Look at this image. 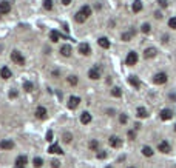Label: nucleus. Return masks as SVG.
<instances>
[{"instance_id":"nucleus-4","label":"nucleus","mask_w":176,"mask_h":168,"mask_svg":"<svg viewBox=\"0 0 176 168\" xmlns=\"http://www.w3.org/2000/svg\"><path fill=\"white\" fill-rule=\"evenodd\" d=\"M108 144H110V147H113V148H119V147H122V139L119 136H111L108 139Z\"/></svg>"},{"instance_id":"nucleus-2","label":"nucleus","mask_w":176,"mask_h":168,"mask_svg":"<svg viewBox=\"0 0 176 168\" xmlns=\"http://www.w3.org/2000/svg\"><path fill=\"white\" fill-rule=\"evenodd\" d=\"M167 80H168V77L165 73H158L153 76V83H156V85H164Z\"/></svg>"},{"instance_id":"nucleus-16","label":"nucleus","mask_w":176,"mask_h":168,"mask_svg":"<svg viewBox=\"0 0 176 168\" xmlns=\"http://www.w3.org/2000/svg\"><path fill=\"white\" fill-rule=\"evenodd\" d=\"M134 34H136V31H134V29H130V31H127V32H124V34L120 36V39H122L124 42H130L131 39H133Z\"/></svg>"},{"instance_id":"nucleus-39","label":"nucleus","mask_w":176,"mask_h":168,"mask_svg":"<svg viewBox=\"0 0 176 168\" xmlns=\"http://www.w3.org/2000/svg\"><path fill=\"white\" fill-rule=\"evenodd\" d=\"M59 167H60V162L59 160H56V159L51 160V168H59Z\"/></svg>"},{"instance_id":"nucleus-18","label":"nucleus","mask_w":176,"mask_h":168,"mask_svg":"<svg viewBox=\"0 0 176 168\" xmlns=\"http://www.w3.org/2000/svg\"><path fill=\"white\" fill-rule=\"evenodd\" d=\"M80 122L84 123V125H88V123L91 122V114H90V113H88V111L82 113V114H80Z\"/></svg>"},{"instance_id":"nucleus-8","label":"nucleus","mask_w":176,"mask_h":168,"mask_svg":"<svg viewBox=\"0 0 176 168\" xmlns=\"http://www.w3.org/2000/svg\"><path fill=\"white\" fill-rule=\"evenodd\" d=\"M158 150L161 151V153H170V150H172V147H170V144L167 142V140H162V142H159V145H158Z\"/></svg>"},{"instance_id":"nucleus-42","label":"nucleus","mask_w":176,"mask_h":168,"mask_svg":"<svg viewBox=\"0 0 176 168\" xmlns=\"http://www.w3.org/2000/svg\"><path fill=\"white\" fill-rule=\"evenodd\" d=\"M46 140H48V142H51V140H53V131H51V130L46 133Z\"/></svg>"},{"instance_id":"nucleus-30","label":"nucleus","mask_w":176,"mask_h":168,"mask_svg":"<svg viewBox=\"0 0 176 168\" xmlns=\"http://www.w3.org/2000/svg\"><path fill=\"white\" fill-rule=\"evenodd\" d=\"M43 8L46 11H51L53 9V0H43Z\"/></svg>"},{"instance_id":"nucleus-5","label":"nucleus","mask_w":176,"mask_h":168,"mask_svg":"<svg viewBox=\"0 0 176 168\" xmlns=\"http://www.w3.org/2000/svg\"><path fill=\"white\" fill-rule=\"evenodd\" d=\"M79 104H80V97H77V96H71L68 99V108L70 110H76V108L79 106Z\"/></svg>"},{"instance_id":"nucleus-15","label":"nucleus","mask_w":176,"mask_h":168,"mask_svg":"<svg viewBox=\"0 0 176 168\" xmlns=\"http://www.w3.org/2000/svg\"><path fill=\"white\" fill-rule=\"evenodd\" d=\"M172 117H173V111H172V110L165 108V110L161 111V119H162V120H170Z\"/></svg>"},{"instance_id":"nucleus-14","label":"nucleus","mask_w":176,"mask_h":168,"mask_svg":"<svg viewBox=\"0 0 176 168\" xmlns=\"http://www.w3.org/2000/svg\"><path fill=\"white\" fill-rule=\"evenodd\" d=\"M0 148H2V150H13L14 148V142H13V140H9V139L2 140V142H0Z\"/></svg>"},{"instance_id":"nucleus-38","label":"nucleus","mask_w":176,"mask_h":168,"mask_svg":"<svg viewBox=\"0 0 176 168\" xmlns=\"http://www.w3.org/2000/svg\"><path fill=\"white\" fill-rule=\"evenodd\" d=\"M158 3H159V6H161V8H167V6H168V2H167V0H158Z\"/></svg>"},{"instance_id":"nucleus-34","label":"nucleus","mask_w":176,"mask_h":168,"mask_svg":"<svg viewBox=\"0 0 176 168\" xmlns=\"http://www.w3.org/2000/svg\"><path fill=\"white\" fill-rule=\"evenodd\" d=\"M23 90L28 91V93H30V91H32V83L28 82V80H26V82H23Z\"/></svg>"},{"instance_id":"nucleus-31","label":"nucleus","mask_w":176,"mask_h":168,"mask_svg":"<svg viewBox=\"0 0 176 168\" xmlns=\"http://www.w3.org/2000/svg\"><path fill=\"white\" fill-rule=\"evenodd\" d=\"M111 96H113V97H120V96H122V91H120V88L114 86V88L111 90Z\"/></svg>"},{"instance_id":"nucleus-46","label":"nucleus","mask_w":176,"mask_h":168,"mask_svg":"<svg viewBox=\"0 0 176 168\" xmlns=\"http://www.w3.org/2000/svg\"><path fill=\"white\" fill-rule=\"evenodd\" d=\"M162 42H168V36H164L162 37Z\"/></svg>"},{"instance_id":"nucleus-47","label":"nucleus","mask_w":176,"mask_h":168,"mask_svg":"<svg viewBox=\"0 0 176 168\" xmlns=\"http://www.w3.org/2000/svg\"><path fill=\"white\" fill-rule=\"evenodd\" d=\"M14 168H25V167H17V165H15V167H14Z\"/></svg>"},{"instance_id":"nucleus-26","label":"nucleus","mask_w":176,"mask_h":168,"mask_svg":"<svg viewBox=\"0 0 176 168\" xmlns=\"http://www.w3.org/2000/svg\"><path fill=\"white\" fill-rule=\"evenodd\" d=\"M136 113H137L136 116H137V117H142V119H145V117L148 116V113H147V110H145L144 106H139V108H137V111H136Z\"/></svg>"},{"instance_id":"nucleus-1","label":"nucleus","mask_w":176,"mask_h":168,"mask_svg":"<svg viewBox=\"0 0 176 168\" xmlns=\"http://www.w3.org/2000/svg\"><path fill=\"white\" fill-rule=\"evenodd\" d=\"M11 60H13L15 65H25V57L22 56V52H19V51H13L11 52Z\"/></svg>"},{"instance_id":"nucleus-49","label":"nucleus","mask_w":176,"mask_h":168,"mask_svg":"<svg viewBox=\"0 0 176 168\" xmlns=\"http://www.w3.org/2000/svg\"><path fill=\"white\" fill-rule=\"evenodd\" d=\"M107 168H113V167H107Z\"/></svg>"},{"instance_id":"nucleus-40","label":"nucleus","mask_w":176,"mask_h":168,"mask_svg":"<svg viewBox=\"0 0 176 168\" xmlns=\"http://www.w3.org/2000/svg\"><path fill=\"white\" fill-rule=\"evenodd\" d=\"M105 158H107L105 151H99V153H97V159H105Z\"/></svg>"},{"instance_id":"nucleus-13","label":"nucleus","mask_w":176,"mask_h":168,"mask_svg":"<svg viewBox=\"0 0 176 168\" xmlns=\"http://www.w3.org/2000/svg\"><path fill=\"white\" fill-rule=\"evenodd\" d=\"M71 52H73V48H71L70 45H62L60 46V54H62L63 57H70Z\"/></svg>"},{"instance_id":"nucleus-27","label":"nucleus","mask_w":176,"mask_h":168,"mask_svg":"<svg viewBox=\"0 0 176 168\" xmlns=\"http://www.w3.org/2000/svg\"><path fill=\"white\" fill-rule=\"evenodd\" d=\"M153 153H155L153 148H150V147H142V154H144L145 158H151Z\"/></svg>"},{"instance_id":"nucleus-17","label":"nucleus","mask_w":176,"mask_h":168,"mask_svg":"<svg viewBox=\"0 0 176 168\" xmlns=\"http://www.w3.org/2000/svg\"><path fill=\"white\" fill-rule=\"evenodd\" d=\"M49 40L54 42V43L59 42L60 40V32L57 29H51V31H49Z\"/></svg>"},{"instance_id":"nucleus-25","label":"nucleus","mask_w":176,"mask_h":168,"mask_svg":"<svg viewBox=\"0 0 176 168\" xmlns=\"http://www.w3.org/2000/svg\"><path fill=\"white\" fill-rule=\"evenodd\" d=\"M74 20L77 22V23H84V22L87 20V17H85V15L80 13V11H77V13L74 14Z\"/></svg>"},{"instance_id":"nucleus-33","label":"nucleus","mask_w":176,"mask_h":168,"mask_svg":"<svg viewBox=\"0 0 176 168\" xmlns=\"http://www.w3.org/2000/svg\"><path fill=\"white\" fill-rule=\"evenodd\" d=\"M141 31H142V32H144V34H148V32H150V31H151V26H150V25H148V23H144V25H142V26H141Z\"/></svg>"},{"instance_id":"nucleus-44","label":"nucleus","mask_w":176,"mask_h":168,"mask_svg":"<svg viewBox=\"0 0 176 168\" xmlns=\"http://www.w3.org/2000/svg\"><path fill=\"white\" fill-rule=\"evenodd\" d=\"M62 3L65 5V6H68V5L71 3V0H62Z\"/></svg>"},{"instance_id":"nucleus-28","label":"nucleus","mask_w":176,"mask_h":168,"mask_svg":"<svg viewBox=\"0 0 176 168\" xmlns=\"http://www.w3.org/2000/svg\"><path fill=\"white\" fill-rule=\"evenodd\" d=\"M88 147H90V150H91V151H97V148H99V142H97L96 139H93V140H90Z\"/></svg>"},{"instance_id":"nucleus-6","label":"nucleus","mask_w":176,"mask_h":168,"mask_svg":"<svg viewBox=\"0 0 176 168\" xmlns=\"http://www.w3.org/2000/svg\"><path fill=\"white\" fill-rule=\"evenodd\" d=\"M46 116H48V111H46L45 106H37L36 108V117L37 119L43 120V119H46Z\"/></svg>"},{"instance_id":"nucleus-43","label":"nucleus","mask_w":176,"mask_h":168,"mask_svg":"<svg viewBox=\"0 0 176 168\" xmlns=\"http://www.w3.org/2000/svg\"><path fill=\"white\" fill-rule=\"evenodd\" d=\"M9 97H13V99H14V97H17V91H11V93H9Z\"/></svg>"},{"instance_id":"nucleus-21","label":"nucleus","mask_w":176,"mask_h":168,"mask_svg":"<svg viewBox=\"0 0 176 168\" xmlns=\"http://www.w3.org/2000/svg\"><path fill=\"white\" fill-rule=\"evenodd\" d=\"M97 43H99L101 48H103V50H108L110 48V40L107 39V37H101V39L97 40Z\"/></svg>"},{"instance_id":"nucleus-48","label":"nucleus","mask_w":176,"mask_h":168,"mask_svg":"<svg viewBox=\"0 0 176 168\" xmlns=\"http://www.w3.org/2000/svg\"><path fill=\"white\" fill-rule=\"evenodd\" d=\"M128 168H136V167H128Z\"/></svg>"},{"instance_id":"nucleus-10","label":"nucleus","mask_w":176,"mask_h":168,"mask_svg":"<svg viewBox=\"0 0 176 168\" xmlns=\"http://www.w3.org/2000/svg\"><path fill=\"white\" fill-rule=\"evenodd\" d=\"M11 11V3L6 2V0H3V2H0V14H8Z\"/></svg>"},{"instance_id":"nucleus-41","label":"nucleus","mask_w":176,"mask_h":168,"mask_svg":"<svg viewBox=\"0 0 176 168\" xmlns=\"http://www.w3.org/2000/svg\"><path fill=\"white\" fill-rule=\"evenodd\" d=\"M127 136H128V137H130L131 140H134V137H136V133L133 131V130H130V131L127 133Z\"/></svg>"},{"instance_id":"nucleus-37","label":"nucleus","mask_w":176,"mask_h":168,"mask_svg":"<svg viewBox=\"0 0 176 168\" xmlns=\"http://www.w3.org/2000/svg\"><path fill=\"white\" fill-rule=\"evenodd\" d=\"M119 122H120V123H127V122H128L127 114H120V116H119Z\"/></svg>"},{"instance_id":"nucleus-35","label":"nucleus","mask_w":176,"mask_h":168,"mask_svg":"<svg viewBox=\"0 0 176 168\" xmlns=\"http://www.w3.org/2000/svg\"><path fill=\"white\" fill-rule=\"evenodd\" d=\"M71 139H73V136H71V133H63V142L65 144H70Z\"/></svg>"},{"instance_id":"nucleus-22","label":"nucleus","mask_w":176,"mask_h":168,"mask_svg":"<svg viewBox=\"0 0 176 168\" xmlns=\"http://www.w3.org/2000/svg\"><path fill=\"white\" fill-rule=\"evenodd\" d=\"M128 83L131 86H134V88H139V86H141V82H139V79H137L136 76H130V77H128Z\"/></svg>"},{"instance_id":"nucleus-7","label":"nucleus","mask_w":176,"mask_h":168,"mask_svg":"<svg viewBox=\"0 0 176 168\" xmlns=\"http://www.w3.org/2000/svg\"><path fill=\"white\" fill-rule=\"evenodd\" d=\"M88 77H90L91 80H97L99 77H101V68H97V66L91 68L90 71H88Z\"/></svg>"},{"instance_id":"nucleus-50","label":"nucleus","mask_w":176,"mask_h":168,"mask_svg":"<svg viewBox=\"0 0 176 168\" xmlns=\"http://www.w3.org/2000/svg\"><path fill=\"white\" fill-rule=\"evenodd\" d=\"M175 131H176V125H175Z\"/></svg>"},{"instance_id":"nucleus-45","label":"nucleus","mask_w":176,"mask_h":168,"mask_svg":"<svg viewBox=\"0 0 176 168\" xmlns=\"http://www.w3.org/2000/svg\"><path fill=\"white\" fill-rule=\"evenodd\" d=\"M155 15H156V19H161V17H162V15H161V13H159V11H158V13H156Z\"/></svg>"},{"instance_id":"nucleus-9","label":"nucleus","mask_w":176,"mask_h":168,"mask_svg":"<svg viewBox=\"0 0 176 168\" xmlns=\"http://www.w3.org/2000/svg\"><path fill=\"white\" fill-rule=\"evenodd\" d=\"M79 52L82 56H90L91 54V46L88 45V43H80L79 45Z\"/></svg>"},{"instance_id":"nucleus-32","label":"nucleus","mask_w":176,"mask_h":168,"mask_svg":"<svg viewBox=\"0 0 176 168\" xmlns=\"http://www.w3.org/2000/svg\"><path fill=\"white\" fill-rule=\"evenodd\" d=\"M32 165H34L36 168H40L43 165V160L40 158H34V160H32Z\"/></svg>"},{"instance_id":"nucleus-20","label":"nucleus","mask_w":176,"mask_h":168,"mask_svg":"<svg viewBox=\"0 0 176 168\" xmlns=\"http://www.w3.org/2000/svg\"><path fill=\"white\" fill-rule=\"evenodd\" d=\"M142 8H144V6H142V2H141V0H134L133 5H131V9H133V13H141Z\"/></svg>"},{"instance_id":"nucleus-24","label":"nucleus","mask_w":176,"mask_h":168,"mask_svg":"<svg viewBox=\"0 0 176 168\" xmlns=\"http://www.w3.org/2000/svg\"><path fill=\"white\" fill-rule=\"evenodd\" d=\"M144 56H145V59L155 57V56H156V50H155V48H147L145 52H144Z\"/></svg>"},{"instance_id":"nucleus-19","label":"nucleus","mask_w":176,"mask_h":168,"mask_svg":"<svg viewBox=\"0 0 176 168\" xmlns=\"http://www.w3.org/2000/svg\"><path fill=\"white\" fill-rule=\"evenodd\" d=\"M26 164H28V158L23 156V154H20L19 158L15 159V165H17V167H25Z\"/></svg>"},{"instance_id":"nucleus-23","label":"nucleus","mask_w":176,"mask_h":168,"mask_svg":"<svg viewBox=\"0 0 176 168\" xmlns=\"http://www.w3.org/2000/svg\"><path fill=\"white\" fill-rule=\"evenodd\" d=\"M79 11H80V13L85 15L87 19H88V17H90V15H91V6H90V5H84V6H82Z\"/></svg>"},{"instance_id":"nucleus-29","label":"nucleus","mask_w":176,"mask_h":168,"mask_svg":"<svg viewBox=\"0 0 176 168\" xmlns=\"http://www.w3.org/2000/svg\"><path fill=\"white\" fill-rule=\"evenodd\" d=\"M77 82H79V79H77V76H68V83L70 85H77Z\"/></svg>"},{"instance_id":"nucleus-36","label":"nucleus","mask_w":176,"mask_h":168,"mask_svg":"<svg viewBox=\"0 0 176 168\" xmlns=\"http://www.w3.org/2000/svg\"><path fill=\"white\" fill-rule=\"evenodd\" d=\"M168 28L176 29V17H172V19L168 20Z\"/></svg>"},{"instance_id":"nucleus-11","label":"nucleus","mask_w":176,"mask_h":168,"mask_svg":"<svg viewBox=\"0 0 176 168\" xmlns=\"http://www.w3.org/2000/svg\"><path fill=\"white\" fill-rule=\"evenodd\" d=\"M0 76H2V79L8 80L13 77V73H11V69L8 66H2V69H0Z\"/></svg>"},{"instance_id":"nucleus-12","label":"nucleus","mask_w":176,"mask_h":168,"mask_svg":"<svg viewBox=\"0 0 176 168\" xmlns=\"http://www.w3.org/2000/svg\"><path fill=\"white\" fill-rule=\"evenodd\" d=\"M48 153H51V154H63V151H62V148H60L57 144H53V145H49V147H48Z\"/></svg>"},{"instance_id":"nucleus-3","label":"nucleus","mask_w":176,"mask_h":168,"mask_svg":"<svg viewBox=\"0 0 176 168\" xmlns=\"http://www.w3.org/2000/svg\"><path fill=\"white\" fill-rule=\"evenodd\" d=\"M137 52H134V51H130L128 54H127V59H125V63L128 65V66H134V65L137 63Z\"/></svg>"}]
</instances>
